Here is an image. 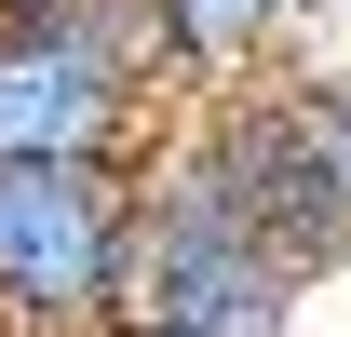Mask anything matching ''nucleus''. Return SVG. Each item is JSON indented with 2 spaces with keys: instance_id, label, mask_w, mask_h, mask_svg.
I'll return each mask as SVG.
<instances>
[{
  "instance_id": "f257e3e1",
  "label": "nucleus",
  "mask_w": 351,
  "mask_h": 337,
  "mask_svg": "<svg viewBox=\"0 0 351 337\" xmlns=\"http://www.w3.org/2000/svg\"><path fill=\"white\" fill-rule=\"evenodd\" d=\"M108 337H311V284L243 229L189 122H162L135 162V243H122Z\"/></svg>"
},
{
  "instance_id": "20e7f679",
  "label": "nucleus",
  "mask_w": 351,
  "mask_h": 337,
  "mask_svg": "<svg viewBox=\"0 0 351 337\" xmlns=\"http://www.w3.org/2000/svg\"><path fill=\"white\" fill-rule=\"evenodd\" d=\"M135 162H0V337H108Z\"/></svg>"
},
{
  "instance_id": "39448f33",
  "label": "nucleus",
  "mask_w": 351,
  "mask_h": 337,
  "mask_svg": "<svg viewBox=\"0 0 351 337\" xmlns=\"http://www.w3.org/2000/svg\"><path fill=\"white\" fill-rule=\"evenodd\" d=\"M176 54V108L217 82H257V68H298V41L324 27V0H149Z\"/></svg>"
},
{
  "instance_id": "f03ea898",
  "label": "nucleus",
  "mask_w": 351,
  "mask_h": 337,
  "mask_svg": "<svg viewBox=\"0 0 351 337\" xmlns=\"http://www.w3.org/2000/svg\"><path fill=\"white\" fill-rule=\"evenodd\" d=\"M176 122V54L149 0L0 14V162H135Z\"/></svg>"
},
{
  "instance_id": "7ed1b4c3",
  "label": "nucleus",
  "mask_w": 351,
  "mask_h": 337,
  "mask_svg": "<svg viewBox=\"0 0 351 337\" xmlns=\"http://www.w3.org/2000/svg\"><path fill=\"white\" fill-rule=\"evenodd\" d=\"M176 122L203 135V162L230 175V203L298 284L351 270V82L338 68H257V82L189 95Z\"/></svg>"
},
{
  "instance_id": "423d86ee",
  "label": "nucleus",
  "mask_w": 351,
  "mask_h": 337,
  "mask_svg": "<svg viewBox=\"0 0 351 337\" xmlns=\"http://www.w3.org/2000/svg\"><path fill=\"white\" fill-rule=\"evenodd\" d=\"M0 14H27V0H0Z\"/></svg>"
}]
</instances>
